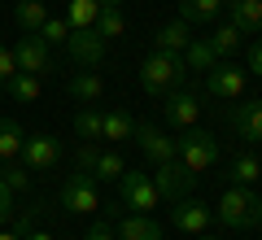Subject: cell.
Here are the masks:
<instances>
[{
    "label": "cell",
    "mask_w": 262,
    "mask_h": 240,
    "mask_svg": "<svg viewBox=\"0 0 262 240\" xmlns=\"http://www.w3.org/2000/svg\"><path fill=\"white\" fill-rule=\"evenodd\" d=\"M184 74H188V66H184L179 53H158V48H153V53L144 57V66H140V88L149 96H166V92H175V88H184Z\"/></svg>",
    "instance_id": "obj_1"
},
{
    "label": "cell",
    "mask_w": 262,
    "mask_h": 240,
    "mask_svg": "<svg viewBox=\"0 0 262 240\" xmlns=\"http://www.w3.org/2000/svg\"><path fill=\"white\" fill-rule=\"evenodd\" d=\"M175 157L184 162L192 175H206V170H214L219 166V136L214 131H206V127H188V131H179V140H175Z\"/></svg>",
    "instance_id": "obj_2"
},
{
    "label": "cell",
    "mask_w": 262,
    "mask_h": 240,
    "mask_svg": "<svg viewBox=\"0 0 262 240\" xmlns=\"http://www.w3.org/2000/svg\"><path fill=\"white\" fill-rule=\"evenodd\" d=\"M219 223L223 227H236V231H249V227H258L262 223V197L253 192V188H241V184H232L223 197H219Z\"/></svg>",
    "instance_id": "obj_3"
},
{
    "label": "cell",
    "mask_w": 262,
    "mask_h": 240,
    "mask_svg": "<svg viewBox=\"0 0 262 240\" xmlns=\"http://www.w3.org/2000/svg\"><path fill=\"white\" fill-rule=\"evenodd\" d=\"M245 88H249V70L236 66L232 57L227 61H214L206 70V92L214 101H245Z\"/></svg>",
    "instance_id": "obj_4"
},
{
    "label": "cell",
    "mask_w": 262,
    "mask_h": 240,
    "mask_svg": "<svg viewBox=\"0 0 262 240\" xmlns=\"http://www.w3.org/2000/svg\"><path fill=\"white\" fill-rule=\"evenodd\" d=\"M118 192H122V205H127L131 214H153L162 205V197H158V188H153L149 170H122Z\"/></svg>",
    "instance_id": "obj_5"
},
{
    "label": "cell",
    "mask_w": 262,
    "mask_h": 240,
    "mask_svg": "<svg viewBox=\"0 0 262 240\" xmlns=\"http://www.w3.org/2000/svg\"><path fill=\"white\" fill-rule=\"evenodd\" d=\"M192 184H196V175L179 162V157H170V162H162L158 170H153V188H158V197L162 201H184V197H192Z\"/></svg>",
    "instance_id": "obj_6"
},
{
    "label": "cell",
    "mask_w": 262,
    "mask_h": 240,
    "mask_svg": "<svg viewBox=\"0 0 262 240\" xmlns=\"http://www.w3.org/2000/svg\"><path fill=\"white\" fill-rule=\"evenodd\" d=\"M61 210L66 214H96L101 210V192H96V179L75 170V175L61 184Z\"/></svg>",
    "instance_id": "obj_7"
},
{
    "label": "cell",
    "mask_w": 262,
    "mask_h": 240,
    "mask_svg": "<svg viewBox=\"0 0 262 240\" xmlns=\"http://www.w3.org/2000/svg\"><path fill=\"white\" fill-rule=\"evenodd\" d=\"M22 166L31 170V175H39V170H53L57 162H61V140L53 136V131H35V136H27V144H22Z\"/></svg>",
    "instance_id": "obj_8"
},
{
    "label": "cell",
    "mask_w": 262,
    "mask_h": 240,
    "mask_svg": "<svg viewBox=\"0 0 262 240\" xmlns=\"http://www.w3.org/2000/svg\"><path fill=\"white\" fill-rule=\"evenodd\" d=\"M162 114H166V122L175 131H188V127H196V118H201V96L192 92V88H175V92H166L162 96Z\"/></svg>",
    "instance_id": "obj_9"
},
{
    "label": "cell",
    "mask_w": 262,
    "mask_h": 240,
    "mask_svg": "<svg viewBox=\"0 0 262 240\" xmlns=\"http://www.w3.org/2000/svg\"><path fill=\"white\" fill-rule=\"evenodd\" d=\"M170 223H175L184 236H201V231H210V223H214V210H210L206 201H196V197H184V201H175V210H170Z\"/></svg>",
    "instance_id": "obj_10"
},
{
    "label": "cell",
    "mask_w": 262,
    "mask_h": 240,
    "mask_svg": "<svg viewBox=\"0 0 262 240\" xmlns=\"http://www.w3.org/2000/svg\"><path fill=\"white\" fill-rule=\"evenodd\" d=\"M66 48H70V57H75V66H88V70L105 61V39L96 35V27L70 31V39H66Z\"/></svg>",
    "instance_id": "obj_11"
},
{
    "label": "cell",
    "mask_w": 262,
    "mask_h": 240,
    "mask_svg": "<svg viewBox=\"0 0 262 240\" xmlns=\"http://www.w3.org/2000/svg\"><path fill=\"white\" fill-rule=\"evenodd\" d=\"M13 57H18V70L39 74V79L53 70V53H48V44H44L39 35H22V39H18V48H13Z\"/></svg>",
    "instance_id": "obj_12"
},
{
    "label": "cell",
    "mask_w": 262,
    "mask_h": 240,
    "mask_svg": "<svg viewBox=\"0 0 262 240\" xmlns=\"http://www.w3.org/2000/svg\"><path fill=\"white\" fill-rule=\"evenodd\" d=\"M136 144L144 148V157H149L153 166H162V162L175 157V140H170L162 127H153V122H136Z\"/></svg>",
    "instance_id": "obj_13"
},
{
    "label": "cell",
    "mask_w": 262,
    "mask_h": 240,
    "mask_svg": "<svg viewBox=\"0 0 262 240\" xmlns=\"http://www.w3.org/2000/svg\"><path fill=\"white\" fill-rule=\"evenodd\" d=\"M223 9L241 35H262V0H223Z\"/></svg>",
    "instance_id": "obj_14"
},
{
    "label": "cell",
    "mask_w": 262,
    "mask_h": 240,
    "mask_svg": "<svg viewBox=\"0 0 262 240\" xmlns=\"http://www.w3.org/2000/svg\"><path fill=\"white\" fill-rule=\"evenodd\" d=\"M114 231L118 240H162V223L153 214H122Z\"/></svg>",
    "instance_id": "obj_15"
},
{
    "label": "cell",
    "mask_w": 262,
    "mask_h": 240,
    "mask_svg": "<svg viewBox=\"0 0 262 240\" xmlns=\"http://www.w3.org/2000/svg\"><path fill=\"white\" fill-rule=\"evenodd\" d=\"M192 44V27H188V22H162L158 31H153V48H158V53H184V48Z\"/></svg>",
    "instance_id": "obj_16"
},
{
    "label": "cell",
    "mask_w": 262,
    "mask_h": 240,
    "mask_svg": "<svg viewBox=\"0 0 262 240\" xmlns=\"http://www.w3.org/2000/svg\"><path fill=\"white\" fill-rule=\"evenodd\" d=\"M232 127L241 140H258L262 144V101H245L232 110Z\"/></svg>",
    "instance_id": "obj_17"
},
{
    "label": "cell",
    "mask_w": 262,
    "mask_h": 240,
    "mask_svg": "<svg viewBox=\"0 0 262 240\" xmlns=\"http://www.w3.org/2000/svg\"><path fill=\"white\" fill-rule=\"evenodd\" d=\"M223 0H179V22L188 27H214Z\"/></svg>",
    "instance_id": "obj_18"
},
{
    "label": "cell",
    "mask_w": 262,
    "mask_h": 240,
    "mask_svg": "<svg viewBox=\"0 0 262 240\" xmlns=\"http://www.w3.org/2000/svg\"><path fill=\"white\" fill-rule=\"evenodd\" d=\"M206 44H210V53H214L219 61H227V57H236V53H241L245 35L232 27V22H219V27H214V35H206Z\"/></svg>",
    "instance_id": "obj_19"
},
{
    "label": "cell",
    "mask_w": 262,
    "mask_h": 240,
    "mask_svg": "<svg viewBox=\"0 0 262 240\" xmlns=\"http://www.w3.org/2000/svg\"><path fill=\"white\" fill-rule=\"evenodd\" d=\"M13 22H18L22 35H39V27L48 22V5H44V0H18Z\"/></svg>",
    "instance_id": "obj_20"
},
{
    "label": "cell",
    "mask_w": 262,
    "mask_h": 240,
    "mask_svg": "<svg viewBox=\"0 0 262 240\" xmlns=\"http://www.w3.org/2000/svg\"><path fill=\"white\" fill-rule=\"evenodd\" d=\"M70 96H75L79 105H96L105 96V79L96 70H79L75 79H70Z\"/></svg>",
    "instance_id": "obj_21"
},
{
    "label": "cell",
    "mask_w": 262,
    "mask_h": 240,
    "mask_svg": "<svg viewBox=\"0 0 262 240\" xmlns=\"http://www.w3.org/2000/svg\"><path fill=\"white\" fill-rule=\"evenodd\" d=\"M227 179H232V184H241V188H253V184L262 179V157L236 153L232 162H227Z\"/></svg>",
    "instance_id": "obj_22"
},
{
    "label": "cell",
    "mask_w": 262,
    "mask_h": 240,
    "mask_svg": "<svg viewBox=\"0 0 262 240\" xmlns=\"http://www.w3.org/2000/svg\"><path fill=\"white\" fill-rule=\"evenodd\" d=\"M22 144H27V131L18 118H0V162H18Z\"/></svg>",
    "instance_id": "obj_23"
},
{
    "label": "cell",
    "mask_w": 262,
    "mask_h": 240,
    "mask_svg": "<svg viewBox=\"0 0 262 240\" xmlns=\"http://www.w3.org/2000/svg\"><path fill=\"white\" fill-rule=\"evenodd\" d=\"M101 140H136V122L122 110H101Z\"/></svg>",
    "instance_id": "obj_24"
},
{
    "label": "cell",
    "mask_w": 262,
    "mask_h": 240,
    "mask_svg": "<svg viewBox=\"0 0 262 240\" xmlns=\"http://www.w3.org/2000/svg\"><path fill=\"white\" fill-rule=\"evenodd\" d=\"M5 88H9V96L18 105H35L39 96H44V79H39V74H27V70H18Z\"/></svg>",
    "instance_id": "obj_25"
},
{
    "label": "cell",
    "mask_w": 262,
    "mask_h": 240,
    "mask_svg": "<svg viewBox=\"0 0 262 240\" xmlns=\"http://www.w3.org/2000/svg\"><path fill=\"white\" fill-rule=\"evenodd\" d=\"M122 170H127V162H122L118 148H96V162H92V179L96 184H114V179H122Z\"/></svg>",
    "instance_id": "obj_26"
},
{
    "label": "cell",
    "mask_w": 262,
    "mask_h": 240,
    "mask_svg": "<svg viewBox=\"0 0 262 240\" xmlns=\"http://www.w3.org/2000/svg\"><path fill=\"white\" fill-rule=\"evenodd\" d=\"M66 22H70V31H83V27H96V18H101V0H66Z\"/></svg>",
    "instance_id": "obj_27"
},
{
    "label": "cell",
    "mask_w": 262,
    "mask_h": 240,
    "mask_svg": "<svg viewBox=\"0 0 262 240\" xmlns=\"http://www.w3.org/2000/svg\"><path fill=\"white\" fill-rule=\"evenodd\" d=\"M75 136L83 140V144H101V110H96V105H83V110L75 114Z\"/></svg>",
    "instance_id": "obj_28"
},
{
    "label": "cell",
    "mask_w": 262,
    "mask_h": 240,
    "mask_svg": "<svg viewBox=\"0 0 262 240\" xmlns=\"http://www.w3.org/2000/svg\"><path fill=\"white\" fill-rule=\"evenodd\" d=\"M179 57H184V66H188V70H201V74H206L210 66L219 61V57L210 53V44H206V39H192V44H188V48H184Z\"/></svg>",
    "instance_id": "obj_29"
},
{
    "label": "cell",
    "mask_w": 262,
    "mask_h": 240,
    "mask_svg": "<svg viewBox=\"0 0 262 240\" xmlns=\"http://www.w3.org/2000/svg\"><path fill=\"white\" fill-rule=\"evenodd\" d=\"M0 184L9 188V192H27L31 188V170L22 162H0Z\"/></svg>",
    "instance_id": "obj_30"
},
{
    "label": "cell",
    "mask_w": 262,
    "mask_h": 240,
    "mask_svg": "<svg viewBox=\"0 0 262 240\" xmlns=\"http://www.w3.org/2000/svg\"><path fill=\"white\" fill-rule=\"evenodd\" d=\"M96 35L110 44V39H118V35H127V18H122L118 9H101V18H96Z\"/></svg>",
    "instance_id": "obj_31"
},
{
    "label": "cell",
    "mask_w": 262,
    "mask_h": 240,
    "mask_svg": "<svg viewBox=\"0 0 262 240\" xmlns=\"http://www.w3.org/2000/svg\"><path fill=\"white\" fill-rule=\"evenodd\" d=\"M39 39H44L48 48H53V44H66V39H70V22H66V18H53V13H48V22L39 27Z\"/></svg>",
    "instance_id": "obj_32"
},
{
    "label": "cell",
    "mask_w": 262,
    "mask_h": 240,
    "mask_svg": "<svg viewBox=\"0 0 262 240\" xmlns=\"http://www.w3.org/2000/svg\"><path fill=\"white\" fill-rule=\"evenodd\" d=\"M13 74H18V57H13L9 44H0V83H9Z\"/></svg>",
    "instance_id": "obj_33"
},
{
    "label": "cell",
    "mask_w": 262,
    "mask_h": 240,
    "mask_svg": "<svg viewBox=\"0 0 262 240\" xmlns=\"http://www.w3.org/2000/svg\"><path fill=\"white\" fill-rule=\"evenodd\" d=\"M96 148H101V144H79V157H75V170H83V175H92Z\"/></svg>",
    "instance_id": "obj_34"
},
{
    "label": "cell",
    "mask_w": 262,
    "mask_h": 240,
    "mask_svg": "<svg viewBox=\"0 0 262 240\" xmlns=\"http://www.w3.org/2000/svg\"><path fill=\"white\" fill-rule=\"evenodd\" d=\"M83 240H118V231H114V223H92Z\"/></svg>",
    "instance_id": "obj_35"
},
{
    "label": "cell",
    "mask_w": 262,
    "mask_h": 240,
    "mask_svg": "<svg viewBox=\"0 0 262 240\" xmlns=\"http://www.w3.org/2000/svg\"><path fill=\"white\" fill-rule=\"evenodd\" d=\"M9 219H13V192L0 184V227H9Z\"/></svg>",
    "instance_id": "obj_36"
},
{
    "label": "cell",
    "mask_w": 262,
    "mask_h": 240,
    "mask_svg": "<svg viewBox=\"0 0 262 240\" xmlns=\"http://www.w3.org/2000/svg\"><path fill=\"white\" fill-rule=\"evenodd\" d=\"M245 70H253L262 79V39H253V44H249V61H245Z\"/></svg>",
    "instance_id": "obj_37"
},
{
    "label": "cell",
    "mask_w": 262,
    "mask_h": 240,
    "mask_svg": "<svg viewBox=\"0 0 262 240\" xmlns=\"http://www.w3.org/2000/svg\"><path fill=\"white\" fill-rule=\"evenodd\" d=\"M22 240H53V236H48V231H39V227H31L27 236H22Z\"/></svg>",
    "instance_id": "obj_38"
},
{
    "label": "cell",
    "mask_w": 262,
    "mask_h": 240,
    "mask_svg": "<svg viewBox=\"0 0 262 240\" xmlns=\"http://www.w3.org/2000/svg\"><path fill=\"white\" fill-rule=\"evenodd\" d=\"M0 240H22V231L18 227H5V231H0Z\"/></svg>",
    "instance_id": "obj_39"
},
{
    "label": "cell",
    "mask_w": 262,
    "mask_h": 240,
    "mask_svg": "<svg viewBox=\"0 0 262 240\" xmlns=\"http://www.w3.org/2000/svg\"><path fill=\"white\" fill-rule=\"evenodd\" d=\"M118 5H122V0H101V9H118Z\"/></svg>",
    "instance_id": "obj_40"
},
{
    "label": "cell",
    "mask_w": 262,
    "mask_h": 240,
    "mask_svg": "<svg viewBox=\"0 0 262 240\" xmlns=\"http://www.w3.org/2000/svg\"><path fill=\"white\" fill-rule=\"evenodd\" d=\"M192 240H219V236H210V231H201V236H192Z\"/></svg>",
    "instance_id": "obj_41"
}]
</instances>
